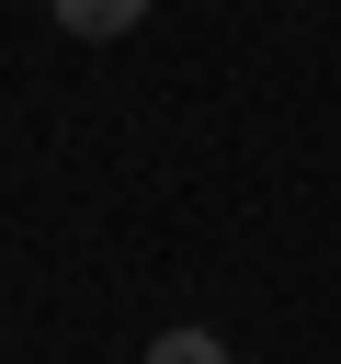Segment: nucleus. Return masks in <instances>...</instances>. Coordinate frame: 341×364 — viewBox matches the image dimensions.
<instances>
[{
  "instance_id": "1",
  "label": "nucleus",
  "mask_w": 341,
  "mask_h": 364,
  "mask_svg": "<svg viewBox=\"0 0 341 364\" xmlns=\"http://www.w3.org/2000/svg\"><path fill=\"white\" fill-rule=\"evenodd\" d=\"M45 11H57L68 34H91V46H114V34H136V23H148V0H45Z\"/></svg>"
},
{
  "instance_id": "2",
  "label": "nucleus",
  "mask_w": 341,
  "mask_h": 364,
  "mask_svg": "<svg viewBox=\"0 0 341 364\" xmlns=\"http://www.w3.org/2000/svg\"><path fill=\"white\" fill-rule=\"evenodd\" d=\"M136 364H227V341H216V330H159Z\"/></svg>"
}]
</instances>
